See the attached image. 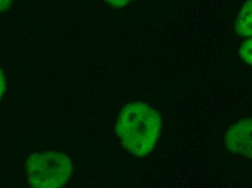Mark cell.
<instances>
[{"mask_svg": "<svg viewBox=\"0 0 252 188\" xmlns=\"http://www.w3.org/2000/svg\"><path fill=\"white\" fill-rule=\"evenodd\" d=\"M159 113L143 102L128 104L118 116L116 132L124 147L135 157L152 152L160 134Z\"/></svg>", "mask_w": 252, "mask_h": 188, "instance_id": "obj_1", "label": "cell"}, {"mask_svg": "<svg viewBox=\"0 0 252 188\" xmlns=\"http://www.w3.org/2000/svg\"><path fill=\"white\" fill-rule=\"evenodd\" d=\"M72 169L69 157L57 151L32 154L26 163L29 184L33 188L62 187L68 181Z\"/></svg>", "mask_w": 252, "mask_h": 188, "instance_id": "obj_2", "label": "cell"}, {"mask_svg": "<svg viewBox=\"0 0 252 188\" xmlns=\"http://www.w3.org/2000/svg\"><path fill=\"white\" fill-rule=\"evenodd\" d=\"M252 120L244 119L229 128L225 134L227 149L234 155L252 158Z\"/></svg>", "mask_w": 252, "mask_h": 188, "instance_id": "obj_3", "label": "cell"}, {"mask_svg": "<svg viewBox=\"0 0 252 188\" xmlns=\"http://www.w3.org/2000/svg\"><path fill=\"white\" fill-rule=\"evenodd\" d=\"M235 30L240 37H251L252 35V0H247L241 7L235 23Z\"/></svg>", "mask_w": 252, "mask_h": 188, "instance_id": "obj_4", "label": "cell"}, {"mask_svg": "<svg viewBox=\"0 0 252 188\" xmlns=\"http://www.w3.org/2000/svg\"><path fill=\"white\" fill-rule=\"evenodd\" d=\"M239 56L243 62L247 65H252V39H248L241 43L239 47Z\"/></svg>", "mask_w": 252, "mask_h": 188, "instance_id": "obj_5", "label": "cell"}, {"mask_svg": "<svg viewBox=\"0 0 252 188\" xmlns=\"http://www.w3.org/2000/svg\"><path fill=\"white\" fill-rule=\"evenodd\" d=\"M107 4L114 7H124L134 0H104Z\"/></svg>", "mask_w": 252, "mask_h": 188, "instance_id": "obj_6", "label": "cell"}, {"mask_svg": "<svg viewBox=\"0 0 252 188\" xmlns=\"http://www.w3.org/2000/svg\"><path fill=\"white\" fill-rule=\"evenodd\" d=\"M4 90H5V82H4V74L0 69V100L4 95Z\"/></svg>", "mask_w": 252, "mask_h": 188, "instance_id": "obj_7", "label": "cell"}, {"mask_svg": "<svg viewBox=\"0 0 252 188\" xmlns=\"http://www.w3.org/2000/svg\"><path fill=\"white\" fill-rule=\"evenodd\" d=\"M13 0H0V12L5 11L11 6Z\"/></svg>", "mask_w": 252, "mask_h": 188, "instance_id": "obj_8", "label": "cell"}]
</instances>
